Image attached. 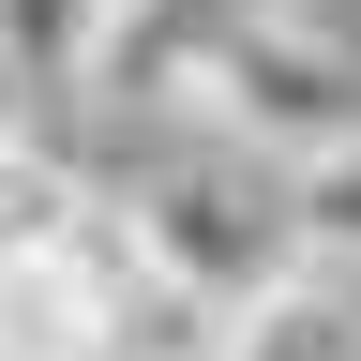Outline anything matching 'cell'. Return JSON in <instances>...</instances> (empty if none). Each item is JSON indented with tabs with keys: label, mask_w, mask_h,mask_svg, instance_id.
Instances as JSON below:
<instances>
[{
	"label": "cell",
	"mask_w": 361,
	"mask_h": 361,
	"mask_svg": "<svg viewBox=\"0 0 361 361\" xmlns=\"http://www.w3.org/2000/svg\"><path fill=\"white\" fill-rule=\"evenodd\" d=\"M106 196H121V226H135V256H151L166 286L226 301V316L301 256V180L256 166V151H226V135H196V121H180L166 151H135Z\"/></svg>",
	"instance_id": "obj_1"
},
{
	"label": "cell",
	"mask_w": 361,
	"mask_h": 361,
	"mask_svg": "<svg viewBox=\"0 0 361 361\" xmlns=\"http://www.w3.org/2000/svg\"><path fill=\"white\" fill-rule=\"evenodd\" d=\"M180 121L301 180V166L361 151V45H346L331 16H301V0H241V16L211 30V75H196Z\"/></svg>",
	"instance_id": "obj_2"
},
{
	"label": "cell",
	"mask_w": 361,
	"mask_h": 361,
	"mask_svg": "<svg viewBox=\"0 0 361 361\" xmlns=\"http://www.w3.org/2000/svg\"><path fill=\"white\" fill-rule=\"evenodd\" d=\"M226 361H361V256L301 241L241 316H226Z\"/></svg>",
	"instance_id": "obj_3"
},
{
	"label": "cell",
	"mask_w": 361,
	"mask_h": 361,
	"mask_svg": "<svg viewBox=\"0 0 361 361\" xmlns=\"http://www.w3.org/2000/svg\"><path fill=\"white\" fill-rule=\"evenodd\" d=\"M90 30H106V0H0V45H16L30 90H75L90 75Z\"/></svg>",
	"instance_id": "obj_4"
},
{
	"label": "cell",
	"mask_w": 361,
	"mask_h": 361,
	"mask_svg": "<svg viewBox=\"0 0 361 361\" xmlns=\"http://www.w3.org/2000/svg\"><path fill=\"white\" fill-rule=\"evenodd\" d=\"M301 241H331V256H361V151H331V166H301Z\"/></svg>",
	"instance_id": "obj_5"
},
{
	"label": "cell",
	"mask_w": 361,
	"mask_h": 361,
	"mask_svg": "<svg viewBox=\"0 0 361 361\" xmlns=\"http://www.w3.org/2000/svg\"><path fill=\"white\" fill-rule=\"evenodd\" d=\"M30 135H45V90L16 75V45H0V151H30Z\"/></svg>",
	"instance_id": "obj_6"
}]
</instances>
